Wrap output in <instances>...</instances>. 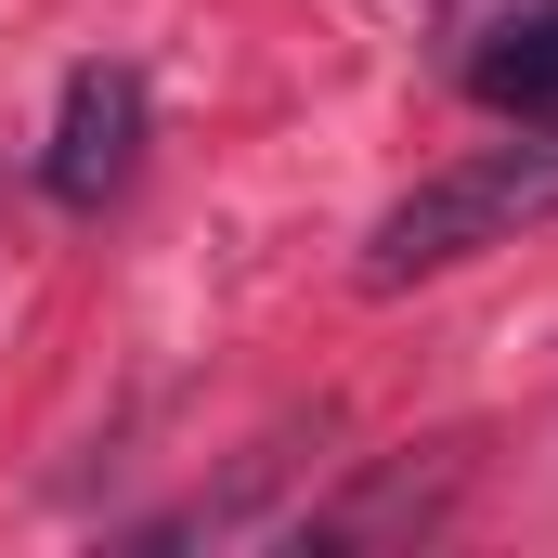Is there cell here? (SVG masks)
Instances as JSON below:
<instances>
[{"mask_svg": "<svg viewBox=\"0 0 558 558\" xmlns=\"http://www.w3.org/2000/svg\"><path fill=\"white\" fill-rule=\"evenodd\" d=\"M558 221V143H481V156H454V169H428L416 195H390L377 208V234H364V286H428L454 274V260H481V247H507V234H533Z\"/></svg>", "mask_w": 558, "mask_h": 558, "instance_id": "6da1fadb", "label": "cell"}, {"mask_svg": "<svg viewBox=\"0 0 558 558\" xmlns=\"http://www.w3.org/2000/svg\"><path fill=\"white\" fill-rule=\"evenodd\" d=\"M143 169V78L131 65H78L65 105H52V143H39V195L52 208H105Z\"/></svg>", "mask_w": 558, "mask_h": 558, "instance_id": "7a4b0ae2", "label": "cell"}, {"mask_svg": "<svg viewBox=\"0 0 558 558\" xmlns=\"http://www.w3.org/2000/svg\"><path fill=\"white\" fill-rule=\"evenodd\" d=\"M468 92L520 131H558V0H520L468 39Z\"/></svg>", "mask_w": 558, "mask_h": 558, "instance_id": "3957f363", "label": "cell"}, {"mask_svg": "<svg viewBox=\"0 0 558 558\" xmlns=\"http://www.w3.org/2000/svg\"><path fill=\"white\" fill-rule=\"evenodd\" d=\"M441 507H454V468H428V481H416V468H377V481H364L351 507L299 520V546H377V533H428Z\"/></svg>", "mask_w": 558, "mask_h": 558, "instance_id": "277c9868", "label": "cell"}]
</instances>
